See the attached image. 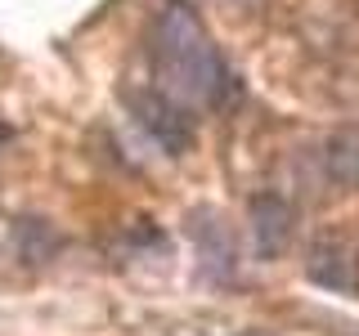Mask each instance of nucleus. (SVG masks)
Listing matches in <instances>:
<instances>
[{
    "instance_id": "obj_5",
    "label": "nucleus",
    "mask_w": 359,
    "mask_h": 336,
    "mask_svg": "<svg viewBox=\"0 0 359 336\" xmlns=\"http://www.w3.org/2000/svg\"><path fill=\"white\" fill-rule=\"evenodd\" d=\"M310 278L328 291H355V260L341 242H319L310 251Z\"/></svg>"
},
{
    "instance_id": "obj_3",
    "label": "nucleus",
    "mask_w": 359,
    "mask_h": 336,
    "mask_svg": "<svg viewBox=\"0 0 359 336\" xmlns=\"http://www.w3.org/2000/svg\"><path fill=\"white\" fill-rule=\"evenodd\" d=\"M189 233L198 238V255H202V269H207L216 283L233 274V238L224 233V224L211 220V211H198L194 224H189Z\"/></svg>"
},
{
    "instance_id": "obj_4",
    "label": "nucleus",
    "mask_w": 359,
    "mask_h": 336,
    "mask_svg": "<svg viewBox=\"0 0 359 336\" xmlns=\"http://www.w3.org/2000/svg\"><path fill=\"white\" fill-rule=\"evenodd\" d=\"M287 224H292V206L278 193H261L252 202V233H256V251H261V255H278V251H283Z\"/></svg>"
},
{
    "instance_id": "obj_1",
    "label": "nucleus",
    "mask_w": 359,
    "mask_h": 336,
    "mask_svg": "<svg viewBox=\"0 0 359 336\" xmlns=\"http://www.w3.org/2000/svg\"><path fill=\"white\" fill-rule=\"evenodd\" d=\"M153 76L157 90L184 108H220L233 99V76L211 45L198 9L189 0H166L153 22Z\"/></svg>"
},
{
    "instance_id": "obj_2",
    "label": "nucleus",
    "mask_w": 359,
    "mask_h": 336,
    "mask_svg": "<svg viewBox=\"0 0 359 336\" xmlns=\"http://www.w3.org/2000/svg\"><path fill=\"white\" fill-rule=\"evenodd\" d=\"M126 108L130 117L144 126V134H153L157 144H162L171 157H180L189 148V139H194V126H189V108L175 104L171 94H162V90H135L126 94Z\"/></svg>"
}]
</instances>
